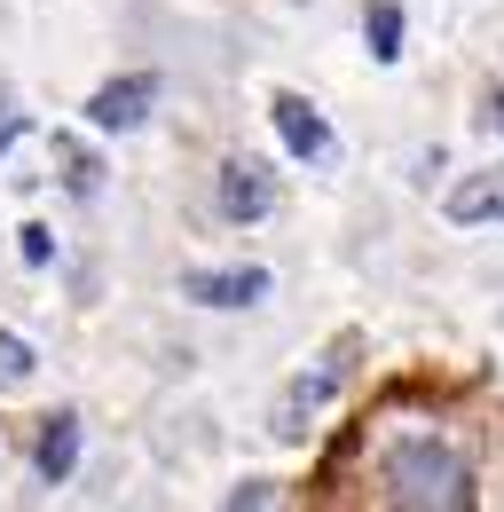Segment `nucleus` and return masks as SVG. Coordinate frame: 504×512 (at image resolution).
<instances>
[{
	"instance_id": "obj_1",
	"label": "nucleus",
	"mask_w": 504,
	"mask_h": 512,
	"mask_svg": "<svg viewBox=\"0 0 504 512\" xmlns=\"http://www.w3.org/2000/svg\"><path fill=\"white\" fill-rule=\"evenodd\" d=\"M386 497L410 512H465L473 505V465L441 434H402L386 449Z\"/></svg>"
},
{
	"instance_id": "obj_2",
	"label": "nucleus",
	"mask_w": 504,
	"mask_h": 512,
	"mask_svg": "<svg viewBox=\"0 0 504 512\" xmlns=\"http://www.w3.org/2000/svg\"><path fill=\"white\" fill-rule=\"evenodd\" d=\"M347 355H355V339H339L315 371H300V379L284 386V402H276V434H284V442H292V434H308V418L339 394V386H347Z\"/></svg>"
},
{
	"instance_id": "obj_3",
	"label": "nucleus",
	"mask_w": 504,
	"mask_h": 512,
	"mask_svg": "<svg viewBox=\"0 0 504 512\" xmlns=\"http://www.w3.org/2000/svg\"><path fill=\"white\" fill-rule=\"evenodd\" d=\"M213 213L237 221V229H245V221H268V213H276V174H268L260 158H229V166L213 174Z\"/></svg>"
},
{
	"instance_id": "obj_4",
	"label": "nucleus",
	"mask_w": 504,
	"mask_h": 512,
	"mask_svg": "<svg viewBox=\"0 0 504 512\" xmlns=\"http://www.w3.org/2000/svg\"><path fill=\"white\" fill-rule=\"evenodd\" d=\"M150 103H158V71H126V79H103L95 95H87V127L103 134H134L150 119Z\"/></svg>"
},
{
	"instance_id": "obj_5",
	"label": "nucleus",
	"mask_w": 504,
	"mask_h": 512,
	"mask_svg": "<svg viewBox=\"0 0 504 512\" xmlns=\"http://www.w3.org/2000/svg\"><path fill=\"white\" fill-rule=\"evenodd\" d=\"M182 300H197V308H252V300H268V268H197V276H182Z\"/></svg>"
},
{
	"instance_id": "obj_6",
	"label": "nucleus",
	"mask_w": 504,
	"mask_h": 512,
	"mask_svg": "<svg viewBox=\"0 0 504 512\" xmlns=\"http://www.w3.org/2000/svg\"><path fill=\"white\" fill-rule=\"evenodd\" d=\"M441 213H449L457 229H489V221H504V158H497V166H481V174H465L457 190L441 197Z\"/></svg>"
},
{
	"instance_id": "obj_7",
	"label": "nucleus",
	"mask_w": 504,
	"mask_h": 512,
	"mask_svg": "<svg viewBox=\"0 0 504 512\" xmlns=\"http://www.w3.org/2000/svg\"><path fill=\"white\" fill-rule=\"evenodd\" d=\"M268 119H276V134H284V150H292V158H331V127L315 119L308 95H292V87H284V95L268 103Z\"/></svg>"
},
{
	"instance_id": "obj_8",
	"label": "nucleus",
	"mask_w": 504,
	"mask_h": 512,
	"mask_svg": "<svg viewBox=\"0 0 504 512\" xmlns=\"http://www.w3.org/2000/svg\"><path fill=\"white\" fill-rule=\"evenodd\" d=\"M71 465H79V418L71 410H56L48 426H40V449H32V473L56 489V481H71Z\"/></svg>"
},
{
	"instance_id": "obj_9",
	"label": "nucleus",
	"mask_w": 504,
	"mask_h": 512,
	"mask_svg": "<svg viewBox=\"0 0 504 512\" xmlns=\"http://www.w3.org/2000/svg\"><path fill=\"white\" fill-rule=\"evenodd\" d=\"M363 40H371L378 64H402V8H394V0H371V8H363Z\"/></svg>"
},
{
	"instance_id": "obj_10",
	"label": "nucleus",
	"mask_w": 504,
	"mask_h": 512,
	"mask_svg": "<svg viewBox=\"0 0 504 512\" xmlns=\"http://www.w3.org/2000/svg\"><path fill=\"white\" fill-rule=\"evenodd\" d=\"M63 190H71V197H95V190H103V158H79V150H63Z\"/></svg>"
},
{
	"instance_id": "obj_11",
	"label": "nucleus",
	"mask_w": 504,
	"mask_h": 512,
	"mask_svg": "<svg viewBox=\"0 0 504 512\" xmlns=\"http://www.w3.org/2000/svg\"><path fill=\"white\" fill-rule=\"evenodd\" d=\"M32 339H16V331H0V379H32Z\"/></svg>"
},
{
	"instance_id": "obj_12",
	"label": "nucleus",
	"mask_w": 504,
	"mask_h": 512,
	"mask_svg": "<svg viewBox=\"0 0 504 512\" xmlns=\"http://www.w3.org/2000/svg\"><path fill=\"white\" fill-rule=\"evenodd\" d=\"M48 260H56V229L32 221V229H24V268H48Z\"/></svg>"
},
{
	"instance_id": "obj_13",
	"label": "nucleus",
	"mask_w": 504,
	"mask_h": 512,
	"mask_svg": "<svg viewBox=\"0 0 504 512\" xmlns=\"http://www.w3.org/2000/svg\"><path fill=\"white\" fill-rule=\"evenodd\" d=\"M24 134V111H0V158H8V142Z\"/></svg>"
},
{
	"instance_id": "obj_14",
	"label": "nucleus",
	"mask_w": 504,
	"mask_h": 512,
	"mask_svg": "<svg viewBox=\"0 0 504 512\" xmlns=\"http://www.w3.org/2000/svg\"><path fill=\"white\" fill-rule=\"evenodd\" d=\"M481 119H489V127L504 134V95H489V111H481Z\"/></svg>"
}]
</instances>
